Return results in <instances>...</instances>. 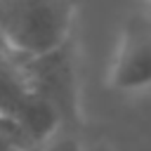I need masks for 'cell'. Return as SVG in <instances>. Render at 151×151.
Returning <instances> with one entry per match:
<instances>
[{
	"label": "cell",
	"mask_w": 151,
	"mask_h": 151,
	"mask_svg": "<svg viewBox=\"0 0 151 151\" xmlns=\"http://www.w3.org/2000/svg\"><path fill=\"white\" fill-rule=\"evenodd\" d=\"M0 151H33L21 125L12 116H0Z\"/></svg>",
	"instance_id": "4"
},
{
	"label": "cell",
	"mask_w": 151,
	"mask_h": 151,
	"mask_svg": "<svg viewBox=\"0 0 151 151\" xmlns=\"http://www.w3.org/2000/svg\"><path fill=\"white\" fill-rule=\"evenodd\" d=\"M76 5L61 0H0V42L21 59L71 45Z\"/></svg>",
	"instance_id": "1"
},
{
	"label": "cell",
	"mask_w": 151,
	"mask_h": 151,
	"mask_svg": "<svg viewBox=\"0 0 151 151\" xmlns=\"http://www.w3.org/2000/svg\"><path fill=\"white\" fill-rule=\"evenodd\" d=\"M35 151H85L80 137L73 132V127L59 130L54 137H50L45 144H40Z\"/></svg>",
	"instance_id": "5"
},
{
	"label": "cell",
	"mask_w": 151,
	"mask_h": 151,
	"mask_svg": "<svg viewBox=\"0 0 151 151\" xmlns=\"http://www.w3.org/2000/svg\"><path fill=\"white\" fill-rule=\"evenodd\" d=\"M28 83L35 97L47 101L66 127L78 123V68L73 59V47L66 45L47 57L24 59Z\"/></svg>",
	"instance_id": "3"
},
{
	"label": "cell",
	"mask_w": 151,
	"mask_h": 151,
	"mask_svg": "<svg viewBox=\"0 0 151 151\" xmlns=\"http://www.w3.org/2000/svg\"><path fill=\"white\" fill-rule=\"evenodd\" d=\"M106 85L120 94L151 92V5L125 17L106 71Z\"/></svg>",
	"instance_id": "2"
}]
</instances>
